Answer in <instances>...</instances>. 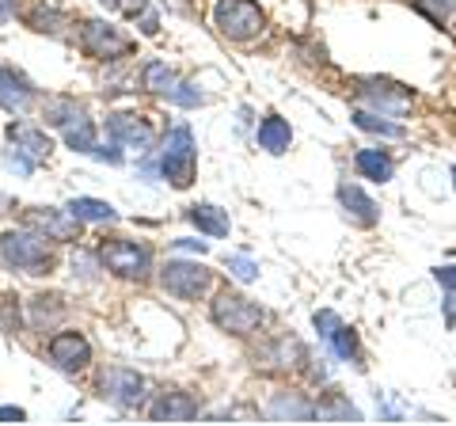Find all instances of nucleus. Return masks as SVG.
Segmentation results:
<instances>
[{
    "label": "nucleus",
    "instance_id": "dca6fc26",
    "mask_svg": "<svg viewBox=\"0 0 456 426\" xmlns=\"http://www.w3.org/2000/svg\"><path fill=\"white\" fill-rule=\"evenodd\" d=\"M149 415H152V422H191V419H198V400L191 392L167 389L152 400Z\"/></svg>",
    "mask_w": 456,
    "mask_h": 426
},
{
    "label": "nucleus",
    "instance_id": "7ed1b4c3",
    "mask_svg": "<svg viewBox=\"0 0 456 426\" xmlns=\"http://www.w3.org/2000/svg\"><path fill=\"white\" fill-rule=\"evenodd\" d=\"M209 320L217 324L221 332H228V335H255L263 328V320H266V312L255 305V301H248L244 293H232V290H221L217 297H213V305H209Z\"/></svg>",
    "mask_w": 456,
    "mask_h": 426
},
{
    "label": "nucleus",
    "instance_id": "423d86ee",
    "mask_svg": "<svg viewBox=\"0 0 456 426\" xmlns=\"http://www.w3.org/2000/svg\"><path fill=\"white\" fill-rule=\"evenodd\" d=\"M99 263L107 266L110 274L118 278H149V266H152V251L137 240H103L99 248Z\"/></svg>",
    "mask_w": 456,
    "mask_h": 426
},
{
    "label": "nucleus",
    "instance_id": "72a5a7b5",
    "mask_svg": "<svg viewBox=\"0 0 456 426\" xmlns=\"http://www.w3.org/2000/svg\"><path fill=\"white\" fill-rule=\"evenodd\" d=\"M23 407H0V422H23Z\"/></svg>",
    "mask_w": 456,
    "mask_h": 426
},
{
    "label": "nucleus",
    "instance_id": "a878e982",
    "mask_svg": "<svg viewBox=\"0 0 456 426\" xmlns=\"http://www.w3.org/2000/svg\"><path fill=\"white\" fill-rule=\"evenodd\" d=\"M411 8L419 12V16H426L434 27H441V31H452L456 23V0H407Z\"/></svg>",
    "mask_w": 456,
    "mask_h": 426
},
{
    "label": "nucleus",
    "instance_id": "2eb2a0df",
    "mask_svg": "<svg viewBox=\"0 0 456 426\" xmlns=\"http://www.w3.org/2000/svg\"><path fill=\"white\" fill-rule=\"evenodd\" d=\"M255 362H263V369H274V373H289L308 362V354L293 335H278L270 347H263V354H255Z\"/></svg>",
    "mask_w": 456,
    "mask_h": 426
},
{
    "label": "nucleus",
    "instance_id": "aec40b11",
    "mask_svg": "<svg viewBox=\"0 0 456 426\" xmlns=\"http://www.w3.org/2000/svg\"><path fill=\"white\" fill-rule=\"evenodd\" d=\"M316 419L320 422H362V411L350 404V396H342L338 389L323 392L316 400Z\"/></svg>",
    "mask_w": 456,
    "mask_h": 426
},
{
    "label": "nucleus",
    "instance_id": "6ab92c4d",
    "mask_svg": "<svg viewBox=\"0 0 456 426\" xmlns=\"http://www.w3.org/2000/svg\"><path fill=\"white\" fill-rule=\"evenodd\" d=\"M99 4H103L107 12H114V16L141 23V31L145 35L160 31V16H156V8L149 4V0H99Z\"/></svg>",
    "mask_w": 456,
    "mask_h": 426
},
{
    "label": "nucleus",
    "instance_id": "473e14b6",
    "mask_svg": "<svg viewBox=\"0 0 456 426\" xmlns=\"http://www.w3.org/2000/svg\"><path fill=\"white\" fill-rule=\"evenodd\" d=\"M228 274H232L236 282H255L259 278V263L248 259V255H228Z\"/></svg>",
    "mask_w": 456,
    "mask_h": 426
},
{
    "label": "nucleus",
    "instance_id": "f257e3e1",
    "mask_svg": "<svg viewBox=\"0 0 456 426\" xmlns=\"http://www.w3.org/2000/svg\"><path fill=\"white\" fill-rule=\"evenodd\" d=\"M50 236H42L35 229H8L0 236V255L12 271H23V274H50L53 266V251L46 244Z\"/></svg>",
    "mask_w": 456,
    "mask_h": 426
},
{
    "label": "nucleus",
    "instance_id": "4be33fe9",
    "mask_svg": "<svg viewBox=\"0 0 456 426\" xmlns=\"http://www.w3.org/2000/svg\"><path fill=\"white\" fill-rule=\"evenodd\" d=\"M354 168H358V176L373 179V183H388L392 172H395L392 156L384 149H358V156H354Z\"/></svg>",
    "mask_w": 456,
    "mask_h": 426
},
{
    "label": "nucleus",
    "instance_id": "f3484780",
    "mask_svg": "<svg viewBox=\"0 0 456 426\" xmlns=\"http://www.w3.org/2000/svg\"><path fill=\"white\" fill-rule=\"evenodd\" d=\"M8 141L16 145L23 156H31L35 164H42V160H50V152H53V145H50V137H46V130H38V126H27V122H8Z\"/></svg>",
    "mask_w": 456,
    "mask_h": 426
},
{
    "label": "nucleus",
    "instance_id": "393cba45",
    "mask_svg": "<svg viewBox=\"0 0 456 426\" xmlns=\"http://www.w3.org/2000/svg\"><path fill=\"white\" fill-rule=\"evenodd\" d=\"M354 126L365 130V134H377V137H403L407 134L399 122H388V115H380V111H369V107L354 111Z\"/></svg>",
    "mask_w": 456,
    "mask_h": 426
},
{
    "label": "nucleus",
    "instance_id": "9b49d317",
    "mask_svg": "<svg viewBox=\"0 0 456 426\" xmlns=\"http://www.w3.org/2000/svg\"><path fill=\"white\" fill-rule=\"evenodd\" d=\"M46 350H50V362L61 369V373H77V369L92 362V347L80 332H57Z\"/></svg>",
    "mask_w": 456,
    "mask_h": 426
},
{
    "label": "nucleus",
    "instance_id": "f704fd0d",
    "mask_svg": "<svg viewBox=\"0 0 456 426\" xmlns=\"http://www.w3.org/2000/svg\"><path fill=\"white\" fill-rule=\"evenodd\" d=\"M175 248H187V251H206V240H175Z\"/></svg>",
    "mask_w": 456,
    "mask_h": 426
},
{
    "label": "nucleus",
    "instance_id": "bb28decb",
    "mask_svg": "<svg viewBox=\"0 0 456 426\" xmlns=\"http://www.w3.org/2000/svg\"><path fill=\"white\" fill-rule=\"evenodd\" d=\"M327 347H331L335 358L362 365V343H358V332L346 328V324H338V328L331 332V339H327Z\"/></svg>",
    "mask_w": 456,
    "mask_h": 426
},
{
    "label": "nucleus",
    "instance_id": "c756f323",
    "mask_svg": "<svg viewBox=\"0 0 456 426\" xmlns=\"http://www.w3.org/2000/svg\"><path fill=\"white\" fill-rule=\"evenodd\" d=\"M65 145L73 149V152H95V126L88 115H80L73 126H65Z\"/></svg>",
    "mask_w": 456,
    "mask_h": 426
},
{
    "label": "nucleus",
    "instance_id": "cd10ccee",
    "mask_svg": "<svg viewBox=\"0 0 456 426\" xmlns=\"http://www.w3.org/2000/svg\"><path fill=\"white\" fill-rule=\"evenodd\" d=\"M80 115H84V107L77 103V99H69V95H53L50 103H46V122L53 126V130H65V126H73Z\"/></svg>",
    "mask_w": 456,
    "mask_h": 426
},
{
    "label": "nucleus",
    "instance_id": "ddd939ff",
    "mask_svg": "<svg viewBox=\"0 0 456 426\" xmlns=\"http://www.w3.org/2000/svg\"><path fill=\"white\" fill-rule=\"evenodd\" d=\"M31 103H35V84L20 69L0 65V107L8 115H23V111H31Z\"/></svg>",
    "mask_w": 456,
    "mask_h": 426
},
{
    "label": "nucleus",
    "instance_id": "a211bd4d",
    "mask_svg": "<svg viewBox=\"0 0 456 426\" xmlns=\"http://www.w3.org/2000/svg\"><path fill=\"white\" fill-rule=\"evenodd\" d=\"M270 415L278 422H308L316 419V400H308L305 392H274V400H270Z\"/></svg>",
    "mask_w": 456,
    "mask_h": 426
},
{
    "label": "nucleus",
    "instance_id": "2f4dec72",
    "mask_svg": "<svg viewBox=\"0 0 456 426\" xmlns=\"http://www.w3.org/2000/svg\"><path fill=\"white\" fill-rule=\"evenodd\" d=\"M61 16L57 12H50V8H35V12H27V27H35V31H42V35H61Z\"/></svg>",
    "mask_w": 456,
    "mask_h": 426
},
{
    "label": "nucleus",
    "instance_id": "9d476101",
    "mask_svg": "<svg viewBox=\"0 0 456 426\" xmlns=\"http://www.w3.org/2000/svg\"><path fill=\"white\" fill-rule=\"evenodd\" d=\"M107 137L114 145L122 149H137V152H149L152 141H156V130L145 115H134V111H114L107 115Z\"/></svg>",
    "mask_w": 456,
    "mask_h": 426
},
{
    "label": "nucleus",
    "instance_id": "c85d7f7f",
    "mask_svg": "<svg viewBox=\"0 0 456 426\" xmlns=\"http://www.w3.org/2000/svg\"><path fill=\"white\" fill-rule=\"evenodd\" d=\"M69 213H73L77 221H114L118 217L114 206L103 202V198H73V202H69Z\"/></svg>",
    "mask_w": 456,
    "mask_h": 426
},
{
    "label": "nucleus",
    "instance_id": "c9c22d12",
    "mask_svg": "<svg viewBox=\"0 0 456 426\" xmlns=\"http://www.w3.org/2000/svg\"><path fill=\"white\" fill-rule=\"evenodd\" d=\"M8 209H12V198H8V194H0V217H4Z\"/></svg>",
    "mask_w": 456,
    "mask_h": 426
},
{
    "label": "nucleus",
    "instance_id": "7c9ffc66",
    "mask_svg": "<svg viewBox=\"0 0 456 426\" xmlns=\"http://www.w3.org/2000/svg\"><path fill=\"white\" fill-rule=\"evenodd\" d=\"M434 282L441 286V293H445V320L452 328V301H456V266H434Z\"/></svg>",
    "mask_w": 456,
    "mask_h": 426
},
{
    "label": "nucleus",
    "instance_id": "e433bc0d",
    "mask_svg": "<svg viewBox=\"0 0 456 426\" xmlns=\"http://www.w3.org/2000/svg\"><path fill=\"white\" fill-rule=\"evenodd\" d=\"M8 20V0H0V23Z\"/></svg>",
    "mask_w": 456,
    "mask_h": 426
},
{
    "label": "nucleus",
    "instance_id": "b1692460",
    "mask_svg": "<svg viewBox=\"0 0 456 426\" xmlns=\"http://www.w3.org/2000/svg\"><path fill=\"white\" fill-rule=\"evenodd\" d=\"M179 84H183V80L171 73L164 61H145V69H141V88H145V92H156V95L171 99V95L179 92Z\"/></svg>",
    "mask_w": 456,
    "mask_h": 426
},
{
    "label": "nucleus",
    "instance_id": "20e7f679",
    "mask_svg": "<svg viewBox=\"0 0 456 426\" xmlns=\"http://www.w3.org/2000/svg\"><path fill=\"white\" fill-rule=\"evenodd\" d=\"M213 27L228 42H251L266 31V12L255 0H217L213 4Z\"/></svg>",
    "mask_w": 456,
    "mask_h": 426
},
{
    "label": "nucleus",
    "instance_id": "4468645a",
    "mask_svg": "<svg viewBox=\"0 0 456 426\" xmlns=\"http://www.w3.org/2000/svg\"><path fill=\"white\" fill-rule=\"evenodd\" d=\"M338 206L346 213V221L358 225V229H373L380 221V206L362 187H354V183H338Z\"/></svg>",
    "mask_w": 456,
    "mask_h": 426
},
{
    "label": "nucleus",
    "instance_id": "39448f33",
    "mask_svg": "<svg viewBox=\"0 0 456 426\" xmlns=\"http://www.w3.org/2000/svg\"><path fill=\"white\" fill-rule=\"evenodd\" d=\"M80 46L95 61H118L134 53V38L122 35L118 27H110L107 20H84L80 23Z\"/></svg>",
    "mask_w": 456,
    "mask_h": 426
},
{
    "label": "nucleus",
    "instance_id": "4c0bfd02",
    "mask_svg": "<svg viewBox=\"0 0 456 426\" xmlns=\"http://www.w3.org/2000/svg\"><path fill=\"white\" fill-rule=\"evenodd\" d=\"M449 176H452V187H456V164H452V172H449Z\"/></svg>",
    "mask_w": 456,
    "mask_h": 426
},
{
    "label": "nucleus",
    "instance_id": "412c9836",
    "mask_svg": "<svg viewBox=\"0 0 456 426\" xmlns=\"http://www.w3.org/2000/svg\"><path fill=\"white\" fill-rule=\"evenodd\" d=\"M255 141H259V149H266L270 156H281L285 149L293 145V130H289V122H285L281 115H266L259 122V134H255Z\"/></svg>",
    "mask_w": 456,
    "mask_h": 426
},
{
    "label": "nucleus",
    "instance_id": "5701e85b",
    "mask_svg": "<svg viewBox=\"0 0 456 426\" xmlns=\"http://www.w3.org/2000/svg\"><path fill=\"white\" fill-rule=\"evenodd\" d=\"M187 217L198 225V233H206V236H228V229H232V225H228V213L221 209V206H213V202H198V206H191L187 209Z\"/></svg>",
    "mask_w": 456,
    "mask_h": 426
},
{
    "label": "nucleus",
    "instance_id": "0eeeda50",
    "mask_svg": "<svg viewBox=\"0 0 456 426\" xmlns=\"http://www.w3.org/2000/svg\"><path fill=\"white\" fill-rule=\"evenodd\" d=\"M160 286L179 297V301H194L213 286V271L202 263H187V259H171L164 271H160Z\"/></svg>",
    "mask_w": 456,
    "mask_h": 426
},
{
    "label": "nucleus",
    "instance_id": "6e6552de",
    "mask_svg": "<svg viewBox=\"0 0 456 426\" xmlns=\"http://www.w3.org/2000/svg\"><path fill=\"white\" fill-rule=\"evenodd\" d=\"M358 103H365L369 111H380V115H388V119H399V115H407L411 103H415V92L403 88V84H395V80L369 77L358 84Z\"/></svg>",
    "mask_w": 456,
    "mask_h": 426
},
{
    "label": "nucleus",
    "instance_id": "f03ea898",
    "mask_svg": "<svg viewBox=\"0 0 456 426\" xmlns=\"http://www.w3.org/2000/svg\"><path fill=\"white\" fill-rule=\"evenodd\" d=\"M160 176L171 183L175 191H187L194 176H198V149H194V134L187 122L171 126L160 149Z\"/></svg>",
    "mask_w": 456,
    "mask_h": 426
},
{
    "label": "nucleus",
    "instance_id": "1a4fd4ad",
    "mask_svg": "<svg viewBox=\"0 0 456 426\" xmlns=\"http://www.w3.org/2000/svg\"><path fill=\"white\" fill-rule=\"evenodd\" d=\"M145 389H149L145 377H141L137 369H126V365H114L99 377V396L122 411H134V407L145 404Z\"/></svg>",
    "mask_w": 456,
    "mask_h": 426
},
{
    "label": "nucleus",
    "instance_id": "f8f14e48",
    "mask_svg": "<svg viewBox=\"0 0 456 426\" xmlns=\"http://www.w3.org/2000/svg\"><path fill=\"white\" fill-rule=\"evenodd\" d=\"M23 225L27 229H35L42 236H50V240H77V217L65 209H50V206H35V209H27L23 213Z\"/></svg>",
    "mask_w": 456,
    "mask_h": 426
}]
</instances>
